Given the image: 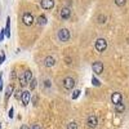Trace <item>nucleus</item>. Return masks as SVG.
Returning <instances> with one entry per match:
<instances>
[{"label":"nucleus","instance_id":"nucleus-1","mask_svg":"<svg viewBox=\"0 0 129 129\" xmlns=\"http://www.w3.org/2000/svg\"><path fill=\"white\" fill-rule=\"evenodd\" d=\"M94 47H95V50L98 52V53H103L107 49V41H106V39H103V38L97 39Z\"/></svg>","mask_w":129,"mask_h":129},{"label":"nucleus","instance_id":"nucleus-2","mask_svg":"<svg viewBox=\"0 0 129 129\" xmlns=\"http://www.w3.org/2000/svg\"><path fill=\"white\" fill-rule=\"evenodd\" d=\"M62 87L66 89V90H72L75 87V79L71 76H66L62 81Z\"/></svg>","mask_w":129,"mask_h":129},{"label":"nucleus","instance_id":"nucleus-3","mask_svg":"<svg viewBox=\"0 0 129 129\" xmlns=\"http://www.w3.org/2000/svg\"><path fill=\"white\" fill-rule=\"evenodd\" d=\"M57 36H58V40H59V41L66 43V41L70 40V36H71V35H70V31H69L67 28H61V30L58 31Z\"/></svg>","mask_w":129,"mask_h":129},{"label":"nucleus","instance_id":"nucleus-4","mask_svg":"<svg viewBox=\"0 0 129 129\" xmlns=\"http://www.w3.org/2000/svg\"><path fill=\"white\" fill-rule=\"evenodd\" d=\"M22 22H23L25 26H32L34 22H35V18L30 12H25L22 14Z\"/></svg>","mask_w":129,"mask_h":129},{"label":"nucleus","instance_id":"nucleus-5","mask_svg":"<svg viewBox=\"0 0 129 129\" xmlns=\"http://www.w3.org/2000/svg\"><path fill=\"white\" fill-rule=\"evenodd\" d=\"M92 70H93V72H94L95 75H101V74L103 72V63H102L101 61H95V62H93V64H92Z\"/></svg>","mask_w":129,"mask_h":129},{"label":"nucleus","instance_id":"nucleus-6","mask_svg":"<svg viewBox=\"0 0 129 129\" xmlns=\"http://www.w3.org/2000/svg\"><path fill=\"white\" fill-rule=\"evenodd\" d=\"M40 7L44 10H50L54 8V0H40Z\"/></svg>","mask_w":129,"mask_h":129},{"label":"nucleus","instance_id":"nucleus-7","mask_svg":"<svg viewBox=\"0 0 129 129\" xmlns=\"http://www.w3.org/2000/svg\"><path fill=\"white\" fill-rule=\"evenodd\" d=\"M31 101V92L30 90H23L22 95H21V102H22L23 106H27Z\"/></svg>","mask_w":129,"mask_h":129},{"label":"nucleus","instance_id":"nucleus-8","mask_svg":"<svg viewBox=\"0 0 129 129\" xmlns=\"http://www.w3.org/2000/svg\"><path fill=\"white\" fill-rule=\"evenodd\" d=\"M111 102L114 103V106H115V105L121 103V102H123V94H121V93H119V92L112 93V95H111Z\"/></svg>","mask_w":129,"mask_h":129},{"label":"nucleus","instance_id":"nucleus-9","mask_svg":"<svg viewBox=\"0 0 129 129\" xmlns=\"http://www.w3.org/2000/svg\"><path fill=\"white\" fill-rule=\"evenodd\" d=\"M87 125H88L89 128H95L97 125H98V119H97L95 115H89V116H88Z\"/></svg>","mask_w":129,"mask_h":129},{"label":"nucleus","instance_id":"nucleus-10","mask_svg":"<svg viewBox=\"0 0 129 129\" xmlns=\"http://www.w3.org/2000/svg\"><path fill=\"white\" fill-rule=\"evenodd\" d=\"M59 16L62 19H69L71 17V9L67 8V7H64V8H61L59 10Z\"/></svg>","mask_w":129,"mask_h":129},{"label":"nucleus","instance_id":"nucleus-11","mask_svg":"<svg viewBox=\"0 0 129 129\" xmlns=\"http://www.w3.org/2000/svg\"><path fill=\"white\" fill-rule=\"evenodd\" d=\"M54 64H56V58H54V57H52V56L45 57V59H44V66H45V67L50 69V67L54 66Z\"/></svg>","mask_w":129,"mask_h":129},{"label":"nucleus","instance_id":"nucleus-12","mask_svg":"<svg viewBox=\"0 0 129 129\" xmlns=\"http://www.w3.org/2000/svg\"><path fill=\"white\" fill-rule=\"evenodd\" d=\"M13 92H14V85H13V84L8 85V88H7V90H5V101H8V100L10 98V95L13 94Z\"/></svg>","mask_w":129,"mask_h":129},{"label":"nucleus","instance_id":"nucleus-13","mask_svg":"<svg viewBox=\"0 0 129 129\" xmlns=\"http://www.w3.org/2000/svg\"><path fill=\"white\" fill-rule=\"evenodd\" d=\"M4 32L7 38H10V17H7V25H5Z\"/></svg>","mask_w":129,"mask_h":129},{"label":"nucleus","instance_id":"nucleus-14","mask_svg":"<svg viewBox=\"0 0 129 129\" xmlns=\"http://www.w3.org/2000/svg\"><path fill=\"white\" fill-rule=\"evenodd\" d=\"M18 81H19V85H21V88H23V87H26V85H27V83H26V79H25V75H23V72H19V74H18Z\"/></svg>","mask_w":129,"mask_h":129},{"label":"nucleus","instance_id":"nucleus-15","mask_svg":"<svg viewBox=\"0 0 129 129\" xmlns=\"http://www.w3.org/2000/svg\"><path fill=\"white\" fill-rule=\"evenodd\" d=\"M47 22H48V18L45 17V14H41L38 17V25L39 26H44V25H47Z\"/></svg>","mask_w":129,"mask_h":129},{"label":"nucleus","instance_id":"nucleus-16","mask_svg":"<svg viewBox=\"0 0 129 129\" xmlns=\"http://www.w3.org/2000/svg\"><path fill=\"white\" fill-rule=\"evenodd\" d=\"M23 75H25V79H26V83L28 84V83H30V81L32 80V71L27 69V70H25V71H23Z\"/></svg>","mask_w":129,"mask_h":129},{"label":"nucleus","instance_id":"nucleus-17","mask_svg":"<svg viewBox=\"0 0 129 129\" xmlns=\"http://www.w3.org/2000/svg\"><path fill=\"white\" fill-rule=\"evenodd\" d=\"M115 111L116 112H124L125 111V106H124V103L121 102V103H119V105H115Z\"/></svg>","mask_w":129,"mask_h":129},{"label":"nucleus","instance_id":"nucleus-18","mask_svg":"<svg viewBox=\"0 0 129 129\" xmlns=\"http://www.w3.org/2000/svg\"><path fill=\"white\" fill-rule=\"evenodd\" d=\"M28 84H30V92H31V90H34V89L36 88V85H38V80L32 78V80H31Z\"/></svg>","mask_w":129,"mask_h":129},{"label":"nucleus","instance_id":"nucleus-19","mask_svg":"<svg viewBox=\"0 0 129 129\" xmlns=\"http://www.w3.org/2000/svg\"><path fill=\"white\" fill-rule=\"evenodd\" d=\"M106 19H107V17L105 16V14H98V17H97V21H98V23H106Z\"/></svg>","mask_w":129,"mask_h":129},{"label":"nucleus","instance_id":"nucleus-20","mask_svg":"<svg viewBox=\"0 0 129 129\" xmlns=\"http://www.w3.org/2000/svg\"><path fill=\"white\" fill-rule=\"evenodd\" d=\"M92 85H94V87H101V81L95 76H92Z\"/></svg>","mask_w":129,"mask_h":129},{"label":"nucleus","instance_id":"nucleus-21","mask_svg":"<svg viewBox=\"0 0 129 129\" xmlns=\"http://www.w3.org/2000/svg\"><path fill=\"white\" fill-rule=\"evenodd\" d=\"M80 93H81V92H80L79 89H75V90L72 92V95H71V97H72V100H78V98H79V95H80Z\"/></svg>","mask_w":129,"mask_h":129},{"label":"nucleus","instance_id":"nucleus-22","mask_svg":"<svg viewBox=\"0 0 129 129\" xmlns=\"http://www.w3.org/2000/svg\"><path fill=\"white\" fill-rule=\"evenodd\" d=\"M114 2H115V4L117 7H124L125 3H126V0H114Z\"/></svg>","mask_w":129,"mask_h":129},{"label":"nucleus","instance_id":"nucleus-23","mask_svg":"<svg viewBox=\"0 0 129 129\" xmlns=\"http://www.w3.org/2000/svg\"><path fill=\"white\" fill-rule=\"evenodd\" d=\"M67 129H78V124L75 121H71L67 124Z\"/></svg>","mask_w":129,"mask_h":129},{"label":"nucleus","instance_id":"nucleus-24","mask_svg":"<svg viewBox=\"0 0 129 129\" xmlns=\"http://www.w3.org/2000/svg\"><path fill=\"white\" fill-rule=\"evenodd\" d=\"M22 92H23V90H21V89H18V90L13 92V93H14V97H16V100H21V95H22Z\"/></svg>","mask_w":129,"mask_h":129},{"label":"nucleus","instance_id":"nucleus-25","mask_svg":"<svg viewBox=\"0 0 129 129\" xmlns=\"http://www.w3.org/2000/svg\"><path fill=\"white\" fill-rule=\"evenodd\" d=\"M4 62H5V53L2 52L0 53V64H3Z\"/></svg>","mask_w":129,"mask_h":129},{"label":"nucleus","instance_id":"nucleus-26","mask_svg":"<svg viewBox=\"0 0 129 129\" xmlns=\"http://www.w3.org/2000/svg\"><path fill=\"white\" fill-rule=\"evenodd\" d=\"M5 38V32H4V28H0V43H2Z\"/></svg>","mask_w":129,"mask_h":129},{"label":"nucleus","instance_id":"nucleus-27","mask_svg":"<svg viewBox=\"0 0 129 129\" xmlns=\"http://www.w3.org/2000/svg\"><path fill=\"white\" fill-rule=\"evenodd\" d=\"M8 116H9V119H12V117L14 116V110H13V107H10L9 111H8Z\"/></svg>","mask_w":129,"mask_h":129},{"label":"nucleus","instance_id":"nucleus-28","mask_svg":"<svg viewBox=\"0 0 129 129\" xmlns=\"http://www.w3.org/2000/svg\"><path fill=\"white\" fill-rule=\"evenodd\" d=\"M38 100H39V97H38V95H34V97L31 98V101H32V105H34V106H36V105H38Z\"/></svg>","mask_w":129,"mask_h":129},{"label":"nucleus","instance_id":"nucleus-29","mask_svg":"<svg viewBox=\"0 0 129 129\" xmlns=\"http://www.w3.org/2000/svg\"><path fill=\"white\" fill-rule=\"evenodd\" d=\"M10 78H12L13 80H14V79L17 78V74H16V70H13V71H12V76H10Z\"/></svg>","mask_w":129,"mask_h":129},{"label":"nucleus","instance_id":"nucleus-30","mask_svg":"<svg viewBox=\"0 0 129 129\" xmlns=\"http://www.w3.org/2000/svg\"><path fill=\"white\" fill-rule=\"evenodd\" d=\"M44 83H45V87H47V88H49V87H50V81H49V80H45Z\"/></svg>","mask_w":129,"mask_h":129},{"label":"nucleus","instance_id":"nucleus-31","mask_svg":"<svg viewBox=\"0 0 129 129\" xmlns=\"http://www.w3.org/2000/svg\"><path fill=\"white\" fill-rule=\"evenodd\" d=\"M31 129H41V128H40V126H39L38 124H35V125H34V126H32Z\"/></svg>","mask_w":129,"mask_h":129},{"label":"nucleus","instance_id":"nucleus-32","mask_svg":"<svg viewBox=\"0 0 129 129\" xmlns=\"http://www.w3.org/2000/svg\"><path fill=\"white\" fill-rule=\"evenodd\" d=\"M19 129H31V128H28L27 125H22V126H21Z\"/></svg>","mask_w":129,"mask_h":129},{"label":"nucleus","instance_id":"nucleus-33","mask_svg":"<svg viewBox=\"0 0 129 129\" xmlns=\"http://www.w3.org/2000/svg\"><path fill=\"white\" fill-rule=\"evenodd\" d=\"M2 76H3V75H2V74H0V83H2Z\"/></svg>","mask_w":129,"mask_h":129}]
</instances>
